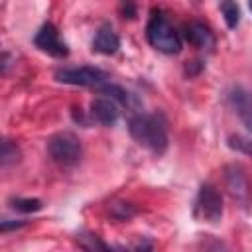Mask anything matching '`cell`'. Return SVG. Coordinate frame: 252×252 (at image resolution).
<instances>
[{"mask_svg": "<svg viewBox=\"0 0 252 252\" xmlns=\"http://www.w3.org/2000/svg\"><path fill=\"white\" fill-rule=\"evenodd\" d=\"M10 207L14 211H20V213H35L43 207V203L39 199H22V197H16V199H10Z\"/></svg>", "mask_w": 252, "mask_h": 252, "instance_id": "obj_17", "label": "cell"}, {"mask_svg": "<svg viewBox=\"0 0 252 252\" xmlns=\"http://www.w3.org/2000/svg\"><path fill=\"white\" fill-rule=\"evenodd\" d=\"M108 213L114 220H128L136 215V207L132 203H126V201H114V203H110Z\"/></svg>", "mask_w": 252, "mask_h": 252, "instance_id": "obj_15", "label": "cell"}, {"mask_svg": "<svg viewBox=\"0 0 252 252\" xmlns=\"http://www.w3.org/2000/svg\"><path fill=\"white\" fill-rule=\"evenodd\" d=\"M110 252H128V250H126L124 246H112V248H110Z\"/></svg>", "mask_w": 252, "mask_h": 252, "instance_id": "obj_24", "label": "cell"}, {"mask_svg": "<svg viewBox=\"0 0 252 252\" xmlns=\"http://www.w3.org/2000/svg\"><path fill=\"white\" fill-rule=\"evenodd\" d=\"M47 154L55 163H59L63 167H69V165L79 163V159L83 156V146H81V140L75 134L59 132V134L49 138Z\"/></svg>", "mask_w": 252, "mask_h": 252, "instance_id": "obj_3", "label": "cell"}, {"mask_svg": "<svg viewBox=\"0 0 252 252\" xmlns=\"http://www.w3.org/2000/svg\"><path fill=\"white\" fill-rule=\"evenodd\" d=\"M120 12L124 14V18H136V6H132V4H122Z\"/></svg>", "mask_w": 252, "mask_h": 252, "instance_id": "obj_23", "label": "cell"}, {"mask_svg": "<svg viewBox=\"0 0 252 252\" xmlns=\"http://www.w3.org/2000/svg\"><path fill=\"white\" fill-rule=\"evenodd\" d=\"M79 248H83L85 252H110V244L102 242L98 234H93V232H79L75 236Z\"/></svg>", "mask_w": 252, "mask_h": 252, "instance_id": "obj_13", "label": "cell"}, {"mask_svg": "<svg viewBox=\"0 0 252 252\" xmlns=\"http://www.w3.org/2000/svg\"><path fill=\"white\" fill-rule=\"evenodd\" d=\"M146 39L154 49L165 55H175L183 47V35L173 28L161 10H152V16L146 24Z\"/></svg>", "mask_w": 252, "mask_h": 252, "instance_id": "obj_2", "label": "cell"}, {"mask_svg": "<svg viewBox=\"0 0 252 252\" xmlns=\"http://www.w3.org/2000/svg\"><path fill=\"white\" fill-rule=\"evenodd\" d=\"M24 224H26V220H2L0 230H2V232H8L10 228H20V226H24Z\"/></svg>", "mask_w": 252, "mask_h": 252, "instance_id": "obj_21", "label": "cell"}, {"mask_svg": "<svg viewBox=\"0 0 252 252\" xmlns=\"http://www.w3.org/2000/svg\"><path fill=\"white\" fill-rule=\"evenodd\" d=\"M201 69H203V63H201V61H191V63H187V65H185V73H187L189 77L197 75Z\"/></svg>", "mask_w": 252, "mask_h": 252, "instance_id": "obj_22", "label": "cell"}, {"mask_svg": "<svg viewBox=\"0 0 252 252\" xmlns=\"http://www.w3.org/2000/svg\"><path fill=\"white\" fill-rule=\"evenodd\" d=\"M230 108L236 112L240 122L246 126L248 132H252V93L244 87H232L226 94Z\"/></svg>", "mask_w": 252, "mask_h": 252, "instance_id": "obj_8", "label": "cell"}, {"mask_svg": "<svg viewBox=\"0 0 252 252\" xmlns=\"http://www.w3.org/2000/svg\"><path fill=\"white\" fill-rule=\"evenodd\" d=\"M226 146L236 152V154H242L246 158H252V138L248 136H242V134H232L226 138Z\"/></svg>", "mask_w": 252, "mask_h": 252, "instance_id": "obj_14", "label": "cell"}, {"mask_svg": "<svg viewBox=\"0 0 252 252\" xmlns=\"http://www.w3.org/2000/svg\"><path fill=\"white\" fill-rule=\"evenodd\" d=\"M120 116L118 102H114L108 96H98L91 100V118L96 120L102 126H114Z\"/></svg>", "mask_w": 252, "mask_h": 252, "instance_id": "obj_10", "label": "cell"}, {"mask_svg": "<svg viewBox=\"0 0 252 252\" xmlns=\"http://www.w3.org/2000/svg\"><path fill=\"white\" fill-rule=\"evenodd\" d=\"M98 93H102V94H106L108 98H112L114 102H118V104H122V106H126V108H138L140 106V100L132 94V93H128L124 87H120V85H116V83H104L102 87H98L96 89Z\"/></svg>", "mask_w": 252, "mask_h": 252, "instance_id": "obj_12", "label": "cell"}, {"mask_svg": "<svg viewBox=\"0 0 252 252\" xmlns=\"http://www.w3.org/2000/svg\"><path fill=\"white\" fill-rule=\"evenodd\" d=\"M18 156H20V152H18L16 144H12L10 140H4L2 142V150H0V163L6 167L12 161H18Z\"/></svg>", "mask_w": 252, "mask_h": 252, "instance_id": "obj_18", "label": "cell"}, {"mask_svg": "<svg viewBox=\"0 0 252 252\" xmlns=\"http://www.w3.org/2000/svg\"><path fill=\"white\" fill-rule=\"evenodd\" d=\"M205 252H228L226 246L222 242H219L217 238H209L205 244Z\"/></svg>", "mask_w": 252, "mask_h": 252, "instance_id": "obj_19", "label": "cell"}, {"mask_svg": "<svg viewBox=\"0 0 252 252\" xmlns=\"http://www.w3.org/2000/svg\"><path fill=\"white\" fill-rule=\"evenodd\" d=\"M33 45H35L39 51H43V53H47V55H51V57H57V59H63V57L69 55L67 43L59 37V32H57V28H55L51 22H45V24L37 30V33H35V37H33Z\"/></svg>", "mask_w": 252, "mask_h": 252, "instance_id": "obj_7", "label": "cell"}, {"mask_svg": "<svg viewBox=\"0 0 252 252\" xmlns=\"http://www.w3.org/2000/svg\"><path fill=\"white\" fill-rule=\"evenodd\" d=\"M128 132L154 154H163L167 148V122L163 114H134L128 120Z\"/></svg>", "mask_w": 252, "mask_h": 252, "instance_id": "obj_1", "label": "cell"}, {"mask_svg": "<svg viewBox=\"0 0 252 252\" xmlns=\"http://www.w3.org/2000/svg\"><path fill=\"white\" fill-rule=\"evenodd\" d=\"M248 8H250V12H252V2H250V4H248Z\"/></svg>", "mask_w": 252, "mask_h": 252, "instance_id": "obj_25", "label": "cell"}, {"mask_svg": "<svg viewBox=\"0 0 252 252\" xmlns=\"http://www.w3.org/2000/svg\"><path fill=\"white\" fill-rule=\"evenodd\" d=\"M224 187L236 203H240L242 207L250 205L252 187H250V181H248V177H246V173L240 165L230 163V165L224 167Z\"/></svg>", "mask_w": 252, "mask_h": 252, "instance_id": "obj_6", "label": "cell"}, {"mask_svg": "<svg viewBox=\"0 0 252 252\" xmlns=\"http://www.w3.org/2000/svg\"><path fill=\"white\" fill-rule=\"evenodd\" d=\"M55 81L63 85H75V87H102L110 81V75L98 67L81 65V67H63L55 71Z\"/></svg>", "mask_w": 252, "mask_h": 252, "instance_id": "obj_4", "label": "cell"}, {"mask_svg": "<svg viewBox=\"0 0 252 252\" xmlns=\"http://www.w3.org/2000/svg\"><path fill=\"white\" fill-rule=\"evenodd\" d=\"M195 213L211 224H219L222 220V197L215 185L211 183L201 185L195 203Z\"/></svg>", "mask_w": 252, "mask_h": 252, "instance_id": "obj_5", "label": "cell"}, {"mask_svg": "<svg viewBox=\"0 0 252 252\" xmlns=\"http://www.w3.org/2000/svg\"><path fill=\"white\" fill-rule=\"evenodd\" d=\"M220 12L224 16V22L230 30H234L240 22V8L236 6V2H222L220 4Z\"/></svg>", "mask_w": 252, "mask_h": 252, "instance_id": "obj_16", "label": "cell"}, {"mask_svg": "<svg viewBox=\"0 0 252 252\" xmlns=\"http://www.w3.org/2000/svg\"><path fill=\"white\" fill-rule=\"evenodd\" d=\"M183 39L197 47V49H203V51H211L215 47V35L213 32L209 30V26H205L203 22H189L183 26Z\"/></svg>", "mask_w": 252, "mask_h": 252, "instance_id": "obj_9", "label": "cell"}, {"mask_svg": "<svg viewBox=\"0 0 252 252\" xmlns=\"http://www.w3.org/2000/svg\"><path fill=\"white\" fill-rule=\"evenodd\" d=\"M134 252H154V242H152L150 238H142V240L136 244Z\"/></svg>", "mask_w": 252, "mask_h": 252, "instance_id": "obj_20", "label": "cell"}, {"mask_svg": "<svg viewBox=\"0 0 252 252\" xmlns=\"http://www.w3.org/2000/svg\"><path fill=\"white\" fill-rule=\"evenodd\" d=\"M91 45H93V51H96V53L112 55V53L118 51L120 39H118V35L114 33V30H112L108 24H102V26L96 30V33H94Z\"/></svg>", "mask_w": 252, "mask_h": 252, "instance_id": "obj_11", "label": "cell"}]
</instances>
